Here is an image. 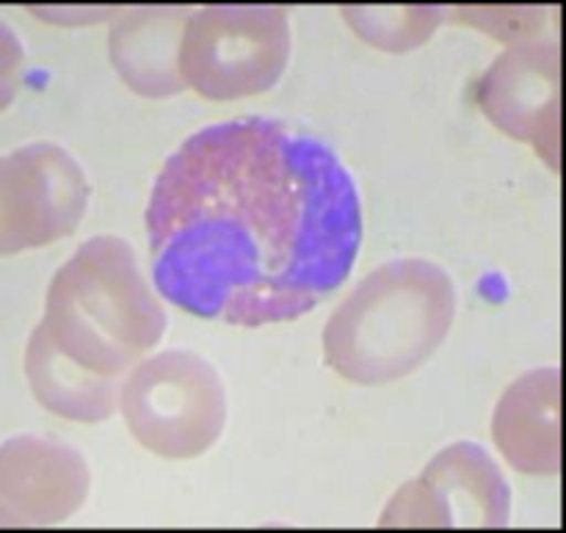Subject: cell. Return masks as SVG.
Returning <instances> with one entry per match:
<instances>
[{"mask_svg": "<svg viewBox=\"0 0 566 533\" xmlns=\"http://www.w3.org/2000/svg\"><path fill=\"white\" fill-rule=\"evenodd\" d=\"M147 236L166 302L252 330L302 318L348 280L363 205L326 144L249 116L171 153L149 194Z\"/></svg>", "mask_w": 566, "mask_h": 533, "instance_id": "obj_1", "label": "cell"}, {"mask_svg": "<svg viewBox=\"0 0 566 533\" xmlns=\"http://www.w3.org/2000/svg\"><path fill=\"white\" fill-rule=\"evenodd\" d=\"M459 296L451 274L423 258L381 263L354 285L324 326V359L340 379L381 387L407 379L451 335Z\"/></svg>", "mask_w": 566, "mask_h": 533, "instance_id": "obj_2", "label": "cell"}, {"mask_svg": "<svg viewBox=\"0 0 566 533\" xmlns=\"http://www.w3.org/2000/svg\"><path fill=\"white\" fill-rule=\"evenodd\" d=\"M39 326L83 370L122 379L164 341L166 310L130 243L94 236L53 274Z\"/></svg>", "mask_w": 566, "mask_h": 533, "instance_id": "obj_3", "label": "cell"}, {"mask_svg": "<svg viewBox=\"0 0 566 533\" xmlns=\"http://www.w3.org/2000/svg\"><path fill=\"white\" fill-rule=\"evenodd\" d=\"M291 42L282 6L213 0L186 22L177 70L186 88L213 103L260 97L285 75Z\"/></svg>", "mask_w": 566, "mask_h": 533, "instance_id": "obj_4", "label": "cell"}, {"mask_svg": "<svg viewBox=\"0 0 566 533\" xmlns=\"http://www.w3.org/2000/svg\"><path fill=\"white\" fill-rule=\"evenodd\" d=\"M119 412L149 453L197 459L224 431L227 390L208 359L188 348H169L144 357L122 376Z\"/></svg>", "mask_w": 566, "mask_h": 533, "instance_id": "obj_5", "label": "cell"}, {"mask_svg": "<svg viewBox=\"0 0 566 533\" xmlns=\"http://www.w3.org/2000/svg\"><path fill=\"white\" fill-rule=\"evenodd\" d=\"M83 166L53 142L0 155V258L64 241L86 216Z\"/></svg>", "mask_w": 566, "mask_h": 533, "instance_id": "obj_6", "label": "cell"}, {"mask_svg": "<svg viewBox=\"0 0 566 533\" xmlns=\"http://www.w3.org/2000/svg\"><path fill=\"white\" fill-rule=\"evenodd\" d=\"M475 103L486 119L558 171L562 166V48L558 36L509 44L481 75Z\"/></svg>", "mask_w": 566, "mask_h": 533, "instance_id": "obj_7", "label": "cell"}, {"mask_svg": "<svg viewBox=\"0 0 566 533\" xmlns=\"http://www.w3.org/2000/svg\"><path fill=\"white\" fill-rule=\"evenodd\" d=\"M92 473L70 442L22 435L0 446V529H44L75 518Z\"/></svg>", "mask_w": 566, "mask_h": 533, "instance_id": "obj_8", "label": "cell"}, {"mask_svg": "<svg viewBox=\"0 0 566 533\" xmlns=\"http://www.w3.org/2000/svg\"><path fill=\"white\" fill-rule=\"evenodd\" d=\"M199 6L205 0H133L114 11L108 20V59L130 92L147 100L186 92L177 53L186 22Z\"/></svg>", "mask_w": 566, "mask_h": 533, "instance_id": "obj_9", "label": "cell"}, {"mask_svg": "<svg viewBox=\"0 0 566 533\" xmlns=\"http://www.w3.org/2000/svg\"><path fill=\"white\" fill-rule=\"evenodd\" d=\"M492 440L514 470L553 475L562 468V370L517 376L492 415Z\"/></svg>", "mask_w": 566, "mask_h": 533, "instance_id": "obj_10", "label": "cell"}, {"mask_svg": "<svg viewBox=\"0 0 566 533\" xmlns=\"http://www.w3.org/2000/svg\"><path fill=\"white\" fill-rule=\"evenodd\" d=\"M420 481L431 492L451 529L457 525L501 529L509 523L512 512L509 481L503 479L495 459L473 442H457L437 453Z\"/></svg>", "mask_w": 566, "mask_h": 533, "instance_id": "obj_11", "label": "cell"}, {"mask_svg": "<svg viewBox=\"0 0 566 533\" xmlns=\"http://www.w3.org/2000/svg\"><path fill=\"white\" fill-rule=\"evenodd\" d=\"M25 376L39 407L53 412L55 418L94 426L119 409L122 379L83 370L48 341L42 326H36L28 341Z\"/></svg>", "mask_w": 566, "mask_h": 533, "instance_id": "obj_12", "label": "cell"}, {"mask_svg": "<svg viewBox=\"0 0 566 533\" xmlns=\"http://www.w3.org/2000/svg\"><path fill=\"white\" fill-rule=\"evenodd\" d=\"M470 0H365L340 9L343 22L381 53H412L423 48L459 6Z\"/></svg>", "mask_w": 566, "mask_h": 533, "instance_id": "obj_13", "label": "cell"}, {"mask_svg": "<svg viewBox=\"0 0 566 533\" xmlns=\"http://www.w3.org/2000/svg\"><path fill=\"white\" fill-rule=\"evenodd\" d=\"M558 17H562L558 9H523V6L473 3L470 0V3L459 6L453 22H464L503 44H520L558 36Z\"/></svg>", "mask_w": 566, "mask_h": 533, "instance_id": "obj_14", "label": "cell"}, {"mask_svg": "<svg viewBox=\"0 0 566 533\" xmlns=\"http://www.w3.org/2000/svg\"><path fill=\"white\" fill-rule=\"evenodd\" d=\"M114 0H36L31 11L50 25L64 28H88L97 22H108L114 17Z\"/></svg>", "mask_w": 566, "mask_h": 533, "instance_id": "obj_15", "label": "cell"}, {"mask_svg": "<svg viewBox=\"0 0 566 533\" xmlns=\"http://www.w3.org/2000/svg\"><path fill=\"white\" fill-rule=\"evenodd\" d=\"M22 64H25L22 42L6 22H0V111L9 108L20 94Z\"/></svg>", "mask_w": 566, "mask_h": 533, "instance_id": "obj_16", "label": "cell"}, {"mask_svg": "<svg viewBox=\"0 0 566 533\" xmlns=\"http://www.w3.org/2000/svg\"><path fill=\"white\" fill-rule=\"evenodd\" d=\"M501 6H523V9H558V0H497Z\"/></svg>", "mask_w": 566, "mask_h": 533, "instance_id": "obj_17", "label": "cell"}]
</instances>
